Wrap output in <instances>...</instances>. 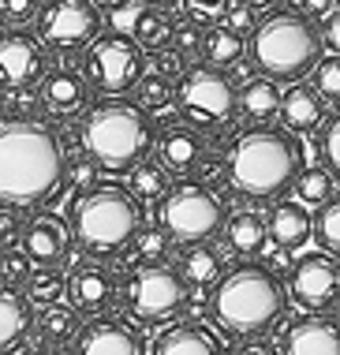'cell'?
Segmentation results:
<instances>
[{"label": "cell", "instance_id": "6da1fadb", "mask_svg": "<svg viewBox=\"0 0 340 355\" xmlns=\"http://www.w3.org/2000/svg\"><path fill=\"white\" fill-rule=\"evenodd\" d=\"M67 187V153L42 120L0 116V206L34 209Z\"/></svg>", "mask_w": 340, "mask_h": 355}, {"label": "cell", "instance_id": "7a4b0ae2", "mask_svg": "<svg viewBox=\"0 0 340 355\" xmlns=\"http://www.w3.org/2000/svg\"><path fill=\"white\" fill-rule=\"evenodd\" d=\"M228 161V187L250 202L280 198L288 187H296L303 172V146L288 128L273 123H250L232 139L225 153Z\"/></svg>", "mask_w": 340, "mask_h": 355}, {"label": "cell", "instance_id": "3957f363", "mask_svg": "<svg viewBox=\"0 0 340 355\" xmlns=\"http://www.w3.org/2000/svg\"><path fill=\"white\" fill-rule=\"evenodd\" d=\"M83 150L97 161V168L109 176H128V172L146 161L153 150V120L139 101L105 98L83 116Z\"/></svg>", "mask_w": 340, "mask_h": 355}, {"label": "cell", "instance_id": "277c9868", "mask_svg": "<svg viewBox=\"0 0 340 355\" xmlns=\"http://www.w3.org/2000/svg\"><path fill=\"white\" fill-rule=\"evenodd\" d=\"M247 53L266 79L299 83L307 71L318 68L325 53L322 26H314V19L303 15L299 8H277L266 19H258Z\"/></svg>", "mask_w": 340, "mask_h": 355}, {"label": "cell", "instance_id": "5b68a950", "mask_svg": "<svg viewBox=\"0 0 340 355\" xmlns=\"http://www.w3.org/2000/svg\"><path fill=\"white\" fill-rule=\"evenodd\" d=\"M142 228V202L131 187L94 184L71 202V236L86 258H116Z\"/></svg>", "mask_w": 340, "mask_h": 355}, {"label": "cell", "instance_id": "8992f818", "mask_svg": "<svg viewBox=\"0 0 340 355\" xmlns=\"http://www.w3.org/2000/svg\"><path fill=\"white\" fill-rule=\"evenodd\" d=\"M288 306V288L269 266H236L213 288V318L236 337L266 333Z\"/></svg>", "mask_w": 340, "mask_h": 355}, {"label": "cell", "instance_id": "52a82bcc", "mask_svg": "<svg viewBox=\"0 0 340 355\" xmlns=\"http://www.w3.org/2000/svg\"><path fill=\"white\" fill-rule=\"evenodd\" d=\"M239 86L228 79L225 68L194 64L176 83V112L183 123H194L198 131H228L239 116Z\"/></svg>", "mask_w": 340, "mask_h": 355}, {"label": "cell", "instance_id": "ba28073f", "mask_svg": "<svg viewBox=\"0 0 340 355\" xmlns=\"http://www.w3.org/2000/svg\"><path fill=\"white\" fill-rule=\"evenodd\" d=\"M191 300V284L183 281L180 270L164 266H135V273L124 284V311L135 325L158 329L169 325L183 314V306Z\"/></svg>", "mask_w": 340, "mask_h": 355}, {"label": "cell", "instance_id": "9c48e42d", "mask_svg": "<svg viewBox=\"0 0 340 355\" xmlns=\"http://www.w3.org/2000/svg\"><path fill=\"white\" fill-rule=\"evenodd\" d=\"M228 209L221 202V195L206 187L202 180L194 184H180L158 202V228L176 243H206L225 228Z\"/></svg>", "mask_w": 340, "mask_h": 355}, {"label": "cell", "instance_id": "30bf717a", "mask_svg": "<svg viewBox=\"0 0 340 355\" xmlns=\"http://www.w3.org/2000/svg\"><path fill=\"white\" fill-rule=\"evenodd\" d=\"M83 71L90 86L105 98H120L131 94L146 75V56L142 45L131 34H97L83 53Z\"/></svg>", "mask_w": 340, "mask_h": 355}, {"label": "cell", "instance_id": "8fae6325", "mask_svg": "<svg viewBox=\"0 0 340 355\" xmlns=\"http://www.w3.org/2000/svg\"><path fill=\"white\" fill-rule=\"evenodd\" d=\"M34 34L49 53H86V45L101 34V8L94 0H45Z\"/></svg>", "mask_w": 340, "mask_h": 355}, {"label": "cell", "instance_id": "7c38bea8", "mask_svg": "<svg viewBox=\"0 0 340 355\" xmlns=\"http://www.w3.org/2000/svg\"><path fill=\"white\" fill-rule=\"evenodd\" d=\"M288 295L303 311H329L333 303H340V258L329 251L296 258L288 273Z\"/></svg>", "mask_w": 340, "mask_h": 355}, {"label": "cell", "instance_id": "4fadbf2b", "mask_svg": "<svg viewBox=\"0 0 340 355\" xmlns=\"http://www.w3.org/2000/svg\"><path fill=\"white\" fill-rule=\"evenodd\" d=\"M49 49L45 42L23 26H4L0 31V86L4 90H23V86H37L45 79Z\"/></svg>", "mask_w": 340, "mask_h": 355}, {"label": "cell", "instance_id": "5bb4252c", "mask_svg": "<svg viewBox=\"0 0 340 355\" xmlns=\"http://www.w3.org/2000/svg\"><path fill=\"white\" fill-rule=\"evenodd\" d=\"M116 295H120L116 273L101 262V258H86V262L75 266L71 277H67V300H71V306L79 314L97 318V314H105L116 303Z\"/></svg>", "mask_w": 340, "mask_h": 355}, {"label": "cell", "instance_id": "9a60e30c", "mask_svg": "<svg viewBox=\"0 0 340 355\" xmlns=\"http://www.w3.org/2000/svg\"><path fill=\"white\" fill-rule=\"evenodd\" d=\"M71 355H146V340L131 322L90 318L71 344Z\"/></svg>", "mask_w": 340, "mask_h": 355}, {"label": "cell", "instance_id": "2e32d148", "mask_svg": "<svg viewBox=\"0 0 340 355\" xmlns=\"http://www.w3.org/2000/svg\"><path fill=\"white\" fill-rule=\"evenodd\" d=\"M280 352L284 355H340V322L325 311H307L303 318L288 322Z\"/></svg>", "mask_w": 340, "mask_h": 355}, {"label": "cell", "instance_id": "e0dca14e", "mask_svg": "<svg viewBox=\"0 0 340 355\" xmlns=\"http://www.w3.org/2000/svg\"><path fill=\"white\" fill-rule=\"evenodd\" d=\"M210 157V142L194 123H164L161 139H158V161L172 176H187L198 172Z\"/></svg>", "mask_w": 340, "mask_h": 355}, {"label": "cell", "instance_id": "ac0fdd59", "mask_svg": "<svg viewBox=\"0 0 340 355\" xmlns=\"http://www.w3.org/2000/svg\"><path fill=\"white\" fill-rule=\"evenodd\" d=\"M37 90H42L45 112H53V116H75V112L86 109L94 86L86 79V71L71 68V64H53L45 71V79L37 83Z\"/></svg>", "mask_w": 340, "mask_h": 355}, {"label": "cell", "instance_id": "d6986e66", "mask_svg": "<svg viewBox=\"0 0 340 355\" xmlns=\"http://www.w3.org/2000/svg\"><path fill=\"white\" fill-rule=\"evenodd\" d=\"M23 251L34 266H60L71 251V228L56 214H37L23 228Z\"/></svg>", "mask_w": 340, "mask_h": 355}, {"label": "cell", "instance_id": "ffe728a7", "mask_svg": "<svg viewBox=\"0 0 340 355\" xmlns=\"http://www.w3.org/2000/svg\"><path fill=\"white\" fill-rule=\"evenodd\" d=\"M325 98L318 94L314 83H291L280 98V120L291 135H310V131H322L325 123Z\"/></svg>", "mask_w": 340, "mask_h": 355}, {"label": "cell", "instance_id": "44dd1931", "mask_svg": "<svg viewBox=\"0 0 340 355\" xmlns=\"http://www.w3.org/2000/svg\"><path fill=\"white\" fill-rule=\"evenodd\" d=\"M153 355H225V348L202 322H180L153 340Z\"/></svg>", "mask_w": 340, "mask_h": 355}, {"label": "cell", "instance_id": "7402d4cb", "mask_svg": "<svg viewBox=\"0 0 340 355\" xmlns=\"http://www.w3.org/2000/svg\"><path fill=\"white\" fill-rule=\"evenodd\" d=\"M266 220H269V239H273L280 251L303 247L310 239V232H314V217L307 214L303 202H277Z\"/></svg>", "mask_w": 340, "mask_h": 355}, {"label": "cell", "instance_id": "603a6c76", "mask_svg": "<svg viewBox=\"0 0 340 355\" xmlns=\"http://www.w3.org/2000/svg\"><path fill=\"white\" fill-rule=\"evenodd\" d=\"M31 329H34L31 300L12 292V288H0V355H12L31 337Z\"/></svg>", "mask_w": 340, "mask_h": 355}, {"label": "cell", "instance_id": "cb8c5ba5", "mask_svg": "<svg viewBox=\"0 0 340 355\" xmlns=\"http://www.w3.org/2000/svg\"><path fill=\"white\" fill-rule=\"evenodd\" d=\"M280 86L273 83V79H250V83H243L239 86V98H236V105H239V116L247 120V123H273V120H280Z\"/></svg>", "mask_w": 340, "mask_h": 355}, {"label": "cell", "instance_id": "d4e9b609", "mask_svg": "<svg viewBox=\"0 0 340 355\" xmlns=\"http://www.w3.org/2000/svg\"><path fill=\"white\" fill-rule=\"evenodd\" d=\"M180 273L191 288H217V281L225 277V254L213 243H187L180 251Z\"/></svg>", "mask_w": 340, "mask_h": 355}, {"label": "cell", "instance_id": "484cf974", "mask_svg": "<svg viewBox=\"0 0 340 355\" xmlns=\"http://www.w3.org/2000/svg\"><path fill=\"white\" fill-rule=\"evenodd\" d=\"M225 239L236 254H262V247L269 243V220L255 209H239L225 220Z\"/></svg>", "mask_w": 340, "mask_h": 355}, {"label": "cell", "instance_id": "4316f807", "mask_svg": "<svg viewBox=\"0 0 340 355\" xmlns=\"http://www.w3.org/2000/svg\"><path fill=\"white\" fill-rule=\"evenodd\" d=\"M79 311L75 306H45L42 314L34 318V337L45 344V348H67L79 337Z\"/></svg>", "mask_w": 340, "mask_h": 355}, {"label": "cell", "instance_id": "83f0119b", "mask_svg": "<svg viewBox=\"0 0 340 355\" xmlns=\"http://www.w3.org/2000/svg\"><path fill=\"white\" fill-rule=\"evenodd\" d=\"M128 187L139 202H161L164 195L172 191V172L161 165V161H139L131 172H128Z\"/></svg>", "mask_w": 340, "mask_h": 355}, {"label": "cell", "instance_id": "f1b7e54d", "mask_svg": "<svg viewBox=\"0 0 340 355\" xmlns=\"http://www.w3.org/2000/svg\"><path fill=\"white\" fill-rule=\"evenodd\" d=\"M243 56H247V37L236 34L232 26H210L206 31V56L202 60L213 64V68H232V64H239Z\"/></svg>", "mask_w": 340, "mask_h": 355}, {"label": "cell", "instance_id": "f546056e", "mask_svg": "<svg viewBox=\"0 0 340 355\" xmlns=\"http://www.w3.org/2000/svg\"><path fill=\"white\" fill-rule=\"evenodd\" d=\"M131 37L142 45L146 53L164 49V45H172V37H176V23H172V15L164 12V8H150V4H146V12L139 15Z\"/></svg>", "mask_w": 340, "mask_h": 355}, {"label": "cell", "instance_id": "4dcf8cb0", "mask_svg": "<svg viewBox=\"0 0 340 355\" xmlns=\"http://www.w3.org/2000/svg\"><path fill=\"white\" fill-rule=\"evenodd\" d=\"M67 295V277L56 270V266H42V270H34V277L26 281V300L31 306H56Z\"/></svg>", "mask_w": 340, "mask_h": 355}, {"label": "cell", "instance_id": "1f68e13d", "mask_svg": "<svg viewBox=\"0 0 340 355\" xmlns=\"http://www.w3.org/2000/svg\"><path fill=\"white\" fill-rule=\"evenodd\" d=\"M128 258L135 266H164L169 262V236H164V228H139V236L131 239L128 247Z\"/></svg>", "mask_w": 340, "mask_h": 355}, {"label": "cell", "instance_id": "d6a6232c", "mask_svg": "<svg viewBox=\"0 0 340 355\" xmlns=\"http://www.w3.org/2000/svg\"><path fill=\"white\" fill-rule=\"evenodd\" d=\"M135 101H139L146 112H164V109L176 105V83L150 71V75H142L139 86H135Z\"/></svg>", "mask_w": 340, "mask_h": 355}, {"label": "cell", "instance_id": "836d02e7", "mask_svg": "<svg viewBox=\"0 0 340 355\" xmlns=\"http://www.w3.org/2000/svg\"><path fill=\"white\" fill-rule=\"evenodd\" d=\"M333 180H337V176H333L329 168H303V172H299V180H296L299 202H303V206H325L329 198L337 195Z\"/></svg>", "mask_w": 340, "mask_h": 355}, {"label": "cell", "instance_id": "e575fe53", "mask_svg": "<svg viewBox=\"0 0 340 355\" xmlns=\"http://www.w3.org/2000/svg\"><path fill=\"white\" fill-rule=\"evenodd\" d=\"M314 239L318 247L340 258V195H333L325 206H318L314 214Z\"/></svg>", "mask_w": 340, "mask_h": 355}, {"label": "cell", "instance_id": "d590c367", "mask_svg": "<svg viewBox=\"0 0 340 355\" xmlns=\"http://www.w3.org/2000/svg\"><path fill=\"white\" fill-rule=\"evenodd\" d=\"M42 112H45L42 90H34V86H23V90H4V112H0V116L42 120Z\"/></svg>", "mask_w": 340, "mask_h": 355}, {"label": "cell", "instance_id": "8d00e7d4", "mask_svg": "<svg viewBox=\"0 0 340 355\" xmlns=\"http://www.w3.org/2000/svg\"><path fill=\"white\" fill-rule=\"evenodd\" d=\"M0 277H4V288H12V292H19V288H26V281L34 277V262L26 251H0Z\"/></svg>", "mask_w": 340, "mask_h": 355}, {"label": "cell", "instance_id": "74e56055", "mask_svg": "<svg viewBox=\"0 0 340 355\" xmlns=\"http://www.w3.org/2000/svg\"><path fill=\"white\" fill-rule=\"evenodd\" d=\"M172 45L180 49V56H183L187 64H198L202 56H206V31H202V23L187 19L183 26H176V37H172Z\"/></svg>", "mask_w": 340, "mask_h": 355}, {"label": "cell", "instance_id": "f35d334b", "mask_svg": "<svg viewBox=\"0 0 340 355\" xmlns=\"http://www.w3.org/2000/svg\"><path fill=\"white\" fill-rule=\"evenodd\" d=\"M314 86H318V94H322L325 101H333L337 109H340V53L322 56V60H318V68H314Z\"/></svg>", "mask_w": 340, "mask_h": 355}, {"label": "cell", "instance_id": "ab89813d", "mask_svg": "<svg viewBox=\"0 0 340 355\" xmlns=\"http://www.w3.org/2000/svg\"><path fill=\"white\" fill-rule=\"evenodd\" d=\"M146 64H150V71H153V75H164V79H172V83H180V79H183V71L191 68V64L180 56L176 45H164V49H153L150 56H146Z\"/></svg>", "mask_w": 340, "mask_h": 355}, {"label": "cell", "instance_id": "60d3db41", "mask_svg": "<svg viewBox=\"0 0 340 355\" xmlns=\"http://www.w3.org/2000/svg\"><path fill=\"white\" fill-rule=\"evenodd\" d=\"M318 150H322L325 168L340 180V109L329 116V123H322V135H318Z\"/></svg>", "mask_w": 340, "mask_h": 355}, {"label": "cell", "instance_id": "b9f144b4", "mask_svg": "<svg viewBox=\"0 0 340 355\" xmlns=\"http://www.w3.org/2000/svg\"><path fill=\"white\" fill-rule=\"evenodd\" d=\"M45 0H0V23L4 26H26L37 23Z\"/></svg>", "mask_w": 340, "mask_h": 355}, {"label": "cell", "instance_id": "7bdbcfd3", "mask_svg": "<svg viewBox=\"0 0 340 355\" xmlns=\"http://www.w3.org/2000/svg\"><path fill=\"white\" fill-rule=\"evenodd\" d=\"M228 8H232V0H183V12H187V19H194V23H202V26L221 23Z\"/></svg>", "mask_w": 340, "mask_h": 355}, {"label": "cell", "instance_id": "ee69618b", "mask_svg": "<svg viewBox=\"0 0 340 355\" xmlns=\"http://www.w3.org/2000/svg\"><path fill=\"white\" fill-rule=\"evenodd\" d=\"M97 161L90 157V153H75L71 157V165H67V184L71 187H79V191H86V187H94V180H97Z\"/></svg>", "mask_w": 340, "mask_h": 355}, {"label": "cell", "instance_id": "f6af8a7d", "mask_svg": "<svg viewBox=\"0 0 340 355\" xmlns=\"http://www.w3.org/2000/svg\"><path fill=\"white\" fill-rule=\"evenodd\" d=\"M23 217L15 214V206H0V251H12L15 243H23Z\"/></svg>", "mask_w": 340, "mask_h": 355}, {"label": "cell", "instance_id": "bcb514c9", "mask_svg": "<svg viewBox=\"0 0 340 355\" xmlns=\"http://www.w3.org/2000/svg\"><path fill=\"white\" fill-rule=\"evenodd\" d=\"M142 12H146V0H131V4H124V8H116V12H109V26H112L116 34H131Z\"/></svg>", "mask_w": 340, "mask_h": 355}, {"label": "cell", "instance_id": "7dc6e473", "mask_svg": "<svg viewBox=\"0 0 340 355\" xmlns=\"http://www.w3.org/2000/svg\"><path fill=\"white\" fill-rule=\"evenodd\" d=\"M225 26H232L236 34H250L258 26V19H255V8H247V4H239V0H232V8L225 12V19H221Z\"/></svg>", "mask_w": 340, "mask_h": 355}, {"label": "cell", "instance_id": "c3c4849f", "mask_svg": "<svg viewBox=\"0 0 340 355\" xmlns=\"http://www.w3.org/2000/svg\"><path fill=\"white\" fill-rule=\"evenodd\" d=\"M322 42H325V49L340 53V12L322 19Z\"/></svg>", "mask_w": 340, "mask_h": 355}, {"label": "cell", "instance_id": "681fc988", "mask_svg": "<svg viewBox=\"0 0 340 355\" xmlns=\"http://www.w3.org/2000/svg\"><path fill=\"white\" fill-rule=\"evenodd\" d=\"M333 4L337 0H299V12L310 19H325V15H333Z\"/></svg>", "mask_w": 340, "mask_h": 355}, {"label": "cell", "instance_id": "f907efd6", "mask_svg": "<svg viewBox=\"0 0 340 355\" xmlns=\"http://www.w3.org/2000/svg\"><path fill=\"white\" fill-rule=\"evenodd\" d=\"M236 355H280L269 340H247V344H239Z\"/></svg>", "mask_w": 340, "mask_h": 355}, {"label": "cell", "instance_id": "816d5d0a", "mask_svg": "<svg viewBox=\"0 0 340 355\" xmlns=\"http://www.w3.org/2000/svg\"><path fill=\"white\" fill-rule=\"evenodd\" d=\"M94 4H97V8H101V12H105V15H109V12H116V8H124V4H131V0H94Z\"/></svg>", "mask_w": 340, "mask_h": 355}, {"label": "cell", "instance_id": "f5cc1de1", "mask_svg": "<svg viewBox=\"0 0 340 355\" xmlns=\"http://www.w3.org/2000/svg\"><path fill=\"white\" fill-rule=\"evenodd\" d=\"M19 355H60L56 348H45V344H37V348H26V352H19Z\"/></svg>", "mask_w": 340, "mask_h": 355}, {"label": "cell", "instance_id": "db71d44e", "mask_svg": "<svg viewBox=\"0 0 340 355\" xmlns=\"http://www.w3.org/2000/svg\"><path fill=\"white\" fill-rule=\"evenodd\" d=\"M146 4H150V8H164V12H169V8L183 4V0H146Z\"/></svg>", "mask_w": 340, "mask_h": 355}, {"label": "cell", "instance_id": "11a10c76", "mask_svg": "<svg viewBox=\"0 0 340 355\" xmlns=\"http://www.w3.org/2000/svg\"><path fill=\"white\" fill-rule=\"evenodd\" d=\"M239 4H247V8H255V12H262V8H269L273 0H239Z\"/></svg>", "mask_w": 340, "mask_h": 355}, {"label": "cell", "instance_id": "9f6ffc18", "mask_svg": "<svg viewBox=\"0 0 340 355\" xmlns=\"http://www.w3.org/2000/svg\"><path fill=\"white\" fill-rule=\"evenodd\" d=\"M0 112H4V86H0Z\"/></svg>", "mask_w": 340, "mask_h": 355}, {"label": "cell", "instance_id": "6f0895ef", "mask_svg": "<svg viewBox=\"0 0 340 355\" xmlns=\"http://www.w3.org/2000/svg\"><path fill=\"white\" fill-rule=\"evenodd\" d=\"M0 288H4V277H0Z\"/></svg>", "mask_w": 340, "mask_h": 355}, {"label": "cell", "instance_id": "680465c9", "mask_svg": "<svg viewBox=\"0 0 340 355\" xmlns=\"http://www.w3.org/2000/svg\"><path fill=\"white\" fill-rule=\"evenodd\" d=\"M337 4H340V0H337Z\"/></svg>", "mask_w": 340, "mask_h": 355}]
</instances>
